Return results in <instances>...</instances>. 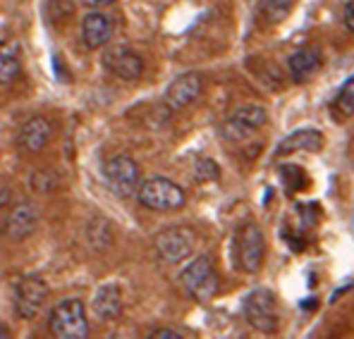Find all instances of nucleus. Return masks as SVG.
<instances>
[{
    "label": "nucleus",
    "mask_w": 354,
    "mask_h": 339,
    "mask_svg": "<svg viewBox=\"0 0 354 339\" xmlns=\"http://www.w3.org/2000/svg\"><path fill=\"white\" fill-rule=\"evenodd\" d=\"M263 253H266L263 232L259 229V225H244L239 229V239H237V255L244 273H259V268L263 265Z\"/></svg>",
    "instance_id": "obj_9"
},
{
    "label": "nucleus",
    "mask_w": 354,
    "mask_h": 339,
    "mask_svg": "<svg viewBox=\"0 0 354 339\" xmlns=\"http://www.w3.org/2000/svg\"><path fill=\"white\" fill-rule=\"evenodd\" d=\"M194 246H196V237L189 227L163 229L153 242L156 255L168 265H175V263H180V260L189 258Z\"/></svg>",
    "instance_id": "obj_5"
},
{
    "label": "nucleus",
    "mask_w": 354,
    "mask_h": 339,
    "mask_svg": "<svg viewBox=\"0 0 354 339\" xmlns=\"http://www.w3.org/2000/svg\"><path fill=\"white\" fill-rule=\"evenodd\" d=\"M0 337H8V332H5V327L0 325Z\"/></svg>",
    "instance_id": "obj_27"
},
{
    "label": "nucleus",
    "mask_w": 354,
    "mask_h": 339,
    "mask_svg": "<svg viewBox=\"0 0 354 339\" xmlns=\"http://www.w3.org/2000/svg\"><path fill=\"white\" fill-rule=\"evenodd\" d=\"M330 115L337 122H345V119H350L354 115V77H350V79L342 84L340 93H337L330 106Z\"/></svg>",
    "instance_id": "obj_19"
},
{
    "label": "nucleus",
    "mask_w": 354,
    "mask_h": 339,
    "mask_svg": "<svg viewBox=\"0 0 354 339\" xmlns=\"http://www.w3.org/2000/svg\"><path fill=\"white\" fill-rule=\"evenodd\" d=\"M46 299H48V284L44 282V278L24 275L17 284V291H15V311H17L19 318L31 320L41 311V306L46 304Z\"/></svg>",
    "instance_id": "obj_7"
},
{
    "label": "nucleus",
    "mask_w": 354,
    "mask_h": 339,
    "mask_svg": "<svg viewBox=\"0 0 354 339\" xmlns=\"http://www.w3.org/2000/svg\"><path fill=\"white\" fill-rule=\"evenodd\" d=\"M242 311H244L247 322L254 330L273 335L275 327H278V304H275L273 291L266 289V287H259V289L249 291L242 304Z\"/></svg>",
    "instance_id": "obj_3"
},
{
    "label": "nucleus",
    "mask_w": 354,
    "mask_h": 339,
    "mask_svg": "<svg viewBox=\"0 0 354 339\" xmlns=\"http://www.w3.org/2000/svg\"><path fill=\"white\" fill-rule=\"evenodd\" d=\"M297 0H259V12L268 24H278L292 12Z\"/></svg>",
    "instance_id": "obj_20"
},
{
    "label": "nucleus",
    "mask_w": 354,
    "mask_h": 339,
    "mask_svg": "<svg viewBox=\"0 0 354 339\" xmlns=\"http://www.w3.org/2000/svg\"><path fill=\"white\" fill-rule=\"evenodd\" d=\"M91 309L96 313L101 320H115L122 313V294L115 284H106L96 291L91 301Z\"/></svg>",
    "instance_id": "obj_16"
},
{
    "label": "nucleus",
    "mask_w": 354,
    "mask_h": 339,
    "mask_svg": "<svg viewBox=\"0 0 354 339\" xmlns=\"http://www.w3.org/2000/svg\"><path fill=\"white\" fill-rule=\"evenodd\" d=\"M268 122V113L261 106H244L239 108L221 124V134L227 142H242L249 134H254L257 129L266 127Z\"/></svg>",
    "instance_id": "obj_6"
},
{
    "label": "nucleus",
    "mask_w": 354,
    "mask_h": 339,
    "mask_svg": "<svg viewBox=\"0 0 354 339\" xmlns=\"http://www.w3.org/2000/svg\"><path fill=\"white\" fill-rule=\"evenodd\" d=\"M342 19H345V27L354 34V0L345 5V10H342Z\"/></svg>",
    "instance_id": "obj_23"
},
{
    "label": "nucleus",
    "mask_w": 354,
    "mask_h": 339,
    "mask_svg": "<svg viewBox=\"0 0 354 339\" xmlns=\"http://www.w3.org/2000/svg\"><path fill=\"white\" fill-rule=\"evenodd\" d=\"M180 282H182V287H185L187 291H189L192 299L201 301V304L216 299L218 287H221V284H218L216 268H213V263L206 258V255L194 258L185 270H182Z\"/></svg>",
    "instance_id": "obj_2"
},
{
    "label": "nucleus",
    "mask_w": 354,
    "mask_h": 339,
    "mask_svg": "<svg viewBox=\"0 0 354 339\" xmlns=\"http://www.w3.org/2000/svg\"><path fill=\"white\" fill-rule=\"evenodd\" d=\"M280 175H283V184L288 186L290 194H295V191H301L306 186V172L301 168H297V165H283L280 168Z\"/></svg>",
    "instance_id": "obj_21"
},
{
    "label": "nucleus",
    "mask_w": 354,
    "mask_h": 339,
    "mask_svg": "<svg viewBox=\"0 0 354 339\" xmlns=\"http://www.w3.org/2000/svg\"><path fill=\"white\" fill-rule=\"evenodd\" d=\"M10 196H12V194H10V189H8V186H3V189H0V208L8 206V203H10Z\"/></svg>",
    "instance_id": "obj_26"
},
{
    "label": "nucleus",
    "mask_w": 354,
    "mask_h": 339,
    "mask_svg": "<svg viewBox=\"0 0 354 339\" xmlns=\"http://www.w3.org/2000/svg\"><path fill=\"white\" fill-rule=\"evenodd\" d=\"M149 339H182V335H177V332H173V330H153L149 335Z\"/></svg>",
    "instance_id": "obj_24"
},
{
    "label": "nucleus",
    "mask_w": 354,
    "mask_h": 339,
    "mask_svg": "<svg viewBox=\"0 0 354 339\" xmlns=\"http://www.w3.org/2000/svg\"><path fill=\"white\" fill-rule=\"evenodd\" d=\"M80 3L86 5V8H103V5H111L115 0H80Z\"/></svg>",
    "instance_id": "obj_25"
},
{
    "label": "nucleus",
    "mask_w": 354,
    "mask_h": 339,
    "mask_svg": "<svg viewBox=\"0 0 354 339\" xmlns=\"http://www.w3.org/2000/svg\"><path fill=\"white\" fill-rule=\"evenodd\" d=\"M324 148V134L319 129H297V132L288 134L275 148V155H290L297 151H321Z\"/></svg>",
    "instance_id": "obj_14"
},
{
    "label": "nucleus",
    "mask_w": 354,
    "mask_h": 339,
    "mask_svg": "<svg viewBox=\"0 0 354 339\" xmlns=\"http://www.w3.org/2000/svg\"><path fill=\"white\" fill-rule=\"evenodd\" d=\"M36 222H39V211L31 203H19L10 211L8 220H5V234L12 242H22L29 234H34Z\"/></svg>",
    "instance_id": "obj_12"
},
{
    "label": "nucleus",
    "mask_w": 354,
    "mask_h": 339,
    "mask_svg": "<svg viewBox=\"0 0 354 339\" xmlns=\"http://www.w3.org/2000/svg\"><path fill=\"white\" fill-rule=\"evenodd\" d=\"M201 86H204V79H201L199 72H185V75H180L168 86V91H165V106L170 110H182V108L192 106L199 98Z\"/></svg>",
    "instance_id": "obj_11"
},
{
    "label": "nucleus",
    "mask_w": 354,
    "mask_h": 339,
    "mask_svg": "<svg viewBox=\"0 0 354 339\" xmlns=\"http://www.w3.org/2000/svg\"><path fill=\"white\" fill-rule=\"evenodd\" d=\"M137 198L142 206L151 208V211H177L187 201L182 186H177L175 182L165 180V177H151L144 182L137 191Z\"/></svg>",
    "instance_id": "obj_4"
},
{
    "label": "nucleus",
    "mask_w": 354,
    "mask_h": 339,
    "mask_svg": "<svg viewBox=\"0 0 354 339\" xmlns=\"http://www.w3.org/2000/svg\"><path fill=\"white\" fill-rule=\"evenodd\" d=\"M48 330L58 339H84L88 337V320L84 304L80 299H65L50 311Z\"/></svg>",
    "instance_id": "obj_1"
},
{
    "label": "nucleus",
    "mask_w": 354,
    "mask_h": 339,
    "mask_svg": "<svg viewBox=\"0 0 354 339\" xmlns=\"http://www.w3.org/2000/svg\"><path fill=\"white\" fill-rule=\"evenodd\" d=\"M50 134H53V129H50L48 119L31 117L22 124V129H19V144H22V148L36 153V151L46 148V144L50 142Z\"/></svg>",
    "instance_id": "obj_15"
},
{
    "label": "nucleus",
    "mask_w": 354,
    "mask_h": 339,
    "mask_svg": "<svg viewBox=\"0 0 354 339\" xmlns=\"http://www.w3.org/2000/svg\"><path fill=\"white\" fill-rule=\"evenodd\" d=\"M22 70V48L15 41L0 43V84H10Z\"/></svg>",
    "instance_id": "obj_18"
},
{
    "label": "nucleus",
    "mask_w": 354,
    "mask_h": 339,
    "mask_svg": "<svg viewBox=\"0 0 354 339\" xmlns=\"http://www.w3.org/2000/svg\"><path fill=\"white\" fill-rule=\"evenodd\" d=\"M103 175L106 182L118 196H132L139 191V165L127 155H115L103 165Z\"/></svg>",
    "instance_id": "obj_8"
},
{
    "label": "nucleus",
    "mask_w": 354,
    "mask_h": 339,
    "mask_svg": "<svg viewBox=\"0 0 354 339\" xmlns=\"http://www.w3.org/2000/svg\"><path fill=\"white\" fill-rule=\"evenodd\" d=\"M194 175L199 182H213L221 177V170H218V165L211 158H199L194 165Z\"/></svg>",
    "instance_id": "obj_22"
},
{
    "label": "nucleus",
    "mask_w": 354,
    "mask_h": 339,
    "mask_svg": "<svg viewBox=\"0 0 354 339\" xmlns=\"http://www.w3.org/2000/svg\"><path fill=\"white\" fill-rule=\"evenodd\" d=\"M82 39L84 46L91 50L106 46L113 39V19L103 12H88L82 22Z\"/></svg>",
    "instance_id": "obj_13"
},
{
    "label": "nucleus",
    "mask_w": 354,
    "mask_h": 339,
    "mask_svg": "<svg viewBox=\"0 0 354 339\" xmlns=\"http://www.w3.org/2000/svg\"><path fill=\"white\" fill-rule=\"evenodd\" d=\"M103 65L124 81L139 79L144 72V60L132 48H127V46H113V48H108L106 55H103Z\"/></svg>",
    "instance_id": "obj_10"
},
{
    "label": "nucleus",
    "mask_w": 354,
    "mask_h": 339,
    "mask_svg": "<svg viewBox=\"0 0 354 339\" xmlns=\"http://www.w3.org/2000/svg\"><path fill=\"white\" fill-rule=\"evenodd\" d=\"M288 67L292 81L301 84V81H306L321 67V53L316 48H299L297 53L290 55Z\"/></svg>",
    "instance_id": "obj_17"
}]
</instances>
